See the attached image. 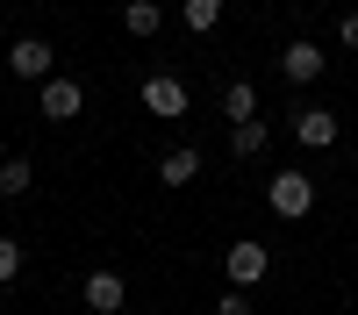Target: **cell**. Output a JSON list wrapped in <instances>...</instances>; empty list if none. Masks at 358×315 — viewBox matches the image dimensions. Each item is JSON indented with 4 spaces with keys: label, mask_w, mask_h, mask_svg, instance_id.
<instances>
[{
    "label": "cell",
    "mask_w": 358,
    "mask_h": 315,
    "mask_svg": "<svg viewBox=\"0 0 358 315\" xmlns=\"http://www.w3.org/2000/svg\"><path fill=\"white\" fill-rule=\"evenodd\" d=\"M36 108H43V122H79V108H86V94H79V79H43V94H36Z\"/></svg>",
    "instance_id": "3957f363"
},
{
    "label": "cell",
    "mask_w": 358,
    "mask_h": 315,
    "mask_svg": "<svg viewBox=\"0 0 358 315\" xmlns=\"http://www.w3.org/2000/svg\"><path fill=\"white\" fill-rule=\"evenodd\" d=\"M50 65H57V50H50L43 36H22V43L8 50V72H15V79H36V86H43V79H50Z\"/></svg>",
    "instance_id": "8992f818"
},
{
    "label": "cell",
    "mask_w": 358,
    "mask_h": 315,
    "mask_svg": "<svg viewBox=\"0 0 358 315\" xmlns=\"http://www.w3.org/2000/svg\"><path fill=\"white\" fill-rule=\"evenodd\" d=\"M15 272H22V244H15V237H0V286H8Z\"/></svg>",
    "instance_id": "9a60e30c"
},
{
    "label": "cell",
    "mask_w": 358,
    "mask_h": 315,
    "mask_svg": "<svg viewBox=\"0 0 358 315\" xmlns=\"http://www.w3.org/2000/svg\"><path fill=\"white\" fill-rule=\"evenodd\" d=\"M265 208H273L280 222H301L308 208H315V180H308V172H273V180H265Z\"/></svg>",
    "instance_id": "6da1fadb"
},
{
    "label": "cell",
    "mask_w": 358,
    "mask_h": 315,
    "mask_svg": "<svg viewBox=\"0 0 358 315\" xmlns=\"http://www.w3.org/2000/svg\"><path fill=\"white\" fill-rule=\"evenodd\" d=\"M215 22H222V0H187V29L194 36H208Z\"/></svg>",
    "instance_id": "5bb4252c"
},
{
    "label": "cell",
    "mask_w": 358,
    "mask_h": 315,
    "mask_svg": "<svg viewBox=\"0 0 358 315\" xmlns=\"http://www.w3.org/2000/svg\"><path fill=\"white\" fill-rule=\"evenodd\" d=\"M29 186H36V165H29V158H0V193L22 200Z\"/></svg>",
    "instance_id": "4fadbf2b"
},
{
    "label": "cell",
    "mask_w": 358,
    "mask_h": 315,
    "mask_svg": "<svg viewBox=\"0 0 358 315\" xmlns=\"http://www.w3.org/2000/svg\"><path fill=\"white\" fill-rule=\"evenodd\" d=\"M222 272H229V286H244V294H251V286L273 272V251H265L258 237H236V244L222 251Z\"/></svg>",
    "instance_id": "7a4b0ae2"
},
{
    "label": "cell",
    "mask_w": 358,
    "mask_h": 315,
    "mask_svg": "<svg viewBox=\"0 0 358 315\" xmlns=\"http://www.w3.org/2000/svg\"><path fill=\"white\" fill-rule=\"evenodd\" d=\"M143 108H151L158 122H179V115H187V86H179L172 72H151L143 79Z\"/></svg>",
    "instance_id": "277c9868"
},
{
    "label": "cell",
    "mask_w": 358,
    "mask_h": 315,
    "mask_svg": "<svg viewBox=\"0 0 358 315\" xmlns=\"http://www.w3.org/2000/svg\"><path fill=\"white\" fill-rule=\"evenodd\" d=\"M122 29H129V36H158V29H165V8H158V0H129V8H122Z\"/></svg>",
    "instance_id": "7c38bea8"
},
{
    "label": "cell",
    "mask_w": 358,
    "mask_h": 315,
    "mask_svg": "<svg viewBox=\"0 0 358 315\" xmlns=\"http://www.w3.org/2000/svg\"><path fill=\"white\" fill-rule=\"evenodd\" d=\"M265 136H273V129H265V115H251V122H229V158H258Z\"/></svg>",
    "instance_id": "30bf717a"
},
{
    "label": "cell",
    "mask_w": 358,
    "mask_h": 315,
    "mask_svg": "<svg viewBox=\"0 0 358 315\" xmlns=\"http://www.w3.org/2000/svg\"><path fill=\"white\" fill-rule=\"evenodd\" d=\"M86 308H94V315H122V308H129V279L108 272V265L86 272Z\"/></svg>",
    "instance_id": "5b68a950"
},
{
    "label": "cell",
    "mask_w": 358,
    "mask_h": 315,
    "mask_svg": "<svg viewBox=\"0 0 358 315\" xmlns=\"http://www.w3.org/2000/svg\"><path fill=\"white\" fill-rule=\"evenodd\" d=\"M337 43H351V50H358V8H351V15L337 22Z\"/></svg>",
    "instance_id": "e0dca14e"
},
{
    "label": "cell",
    "mask_w": 358,
    "mask_h": 315,
    "mask_svg": "<svg viewBox=\"0 0 358 315\" xmlns=\"http://www.w3.org/2000/svg\"><path fill=\"white\" fill-rule=\"evenodd\" d=\"M322 65H330V57H322V43H287V50H280L287 86H315V79H322Z\"/></svg>",
    "instance_id": "ba28073f"
},
{
    "label": "cell",
    "mask_w": 358,
    "mask_h": 315,
    "mask_svg": "<svg viewBox=\"0 0 358 315\" xmlns=\"http://www.w3.org/2000/svg\"><path fill=\"white\" fill-rule=\"evenodd\" d=\"M222 115H229V122H251V115H258V86L251 79H229L222 86Z\"/></svg>",
    "instance_id": "8fae6325"
},
{
    "label": "cell",
    "mask_w": 358,
    "mask_h": 315,
    "mask_svg": "<svg viewBox=\"0 0 358 315\" xmlns=\"http://www.w3.org/2000/svg\"><path fill=\"white\" fill-rule=\"evenodd\" d=\"M294 143H301V151H330L337 143V115L330 108H294Z\"/></svg>",
    "instance_id": "52a82bcc"
},
{
    "label": "cell",
    "mask_w": 358,
    "mask_h": 315,
    "mask_svg": "<svg viewBox=\"0 0 358 315\" xmlns=\"http://www.w3.org/2000/svg\"><path fill=\"white\" fill-rule=\"evenodd\" d=\"M194 180H201V151L194 143H179V151L158 158V186H194Z\"/></svg>",
    "instance_id": "9c48e42d"
},
{
    "label": "cell",
    "mask_w": 358,
    "mask_h": 315,
    "mask_svg": "<svg viewBox=\"0 0 358 315\" xmlns=\"http://www.w3.org/2000/svg\"><path fill=\"white\" fill-rule=\"evenodd\" d=\"M215 315H251V294H244V286H236V294H222V308Z\"/></svg>",
    "instance_id": "2e32d148"
}]
</instances>
